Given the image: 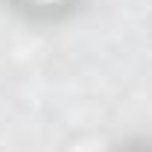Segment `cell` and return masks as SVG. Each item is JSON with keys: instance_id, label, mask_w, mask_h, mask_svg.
<instances>
[{"instance_id": "6da1fadb", "label": "cell", "mask_w": 152, "mask_h": 152, "mask_svg": "<svg viewBox=\"0 0 152 152\" xmlns=\"http://www.w3.org/2000/svg\"><path fill=\"white\" fill-rule=\"evenodd\" d=\"M44 3H58V0H44Z\"/></svg>"}]
</instances>
